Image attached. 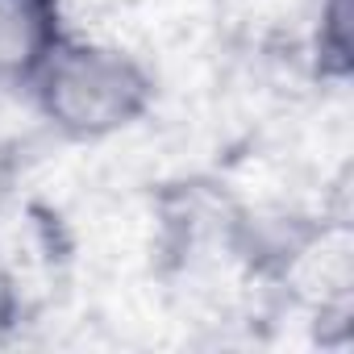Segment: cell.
Wrapping results in <instances>:
<instances>
[{"instance_id":"6da1fadb","label":"cell","mask_w":354,"mask_h":354,"mask_svg":"<svg viewBox=\"0 0 354 354\" xmlns=\"http://www.w3.org/2000/svg\"><path fill=\"white\" fill-rule=\"evenodd\" d=\"M38 84L42 109L84 138L129 125L150 96L142 67L109 46H55L38 67Z\"/></svg>"},{"instance_id":"7a4b0ae2","label":"cell","mask_w":354,"mask_h":354,"mask_svg":"<svg viewBox=\"0 0 354 354\" xmlns=\"http://www.w3.org/2000/svg\"><path fill=\"white\" fill-rule=\"evenodd\" d=\"M55 46L50 0H0V71H38Z\"/></svg>"}]
</instances>
